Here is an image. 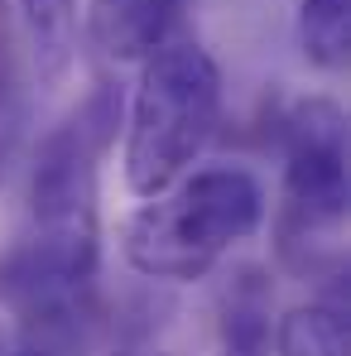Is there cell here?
<instances>
[{
	"instance_id": "9c48e42d",
	"label": "cell",
	"mask_w": 351,
	"mask_h": 356,
	"mask_svg": "<svg viewBox=\"0 0 351 356\" xmlns=\"http://www.w3.org/2000/svg\"><path fill=\"white\" fill-rule=\"evenodd\" d=\"M0 125L19 130V72H15V54H10L5 24H0Z\"/></svg>"
},
{
	"instance_id": "3957f363",
	"label": "cell",
	"mask_w": 351,
	"mask_h": 356,
	"mask_svg": "<svg viewBox=\"0 0 351 356\" xmlns=\"http://www.w3.org/2000/svg\"><path fill=\"white\" fill-rule=\"evenodd\" d=\"M351 202L347 116L332 97H303L284 116V232L293 270L342 280V222Z\"/></svg>"
},
{
	"instance_id": "30bf717a",
	"label": "cell",
	"mask_w": 351,
	"mask_h": 356,
	"mask_svg": "<svg viewBox=\"0 0 351 356\" xmlns=\"http://www.w3.org/2000/svg\"><path fill=\"white\" fill-rule=\"evenodd\" d=\"M63 337H67V332H54V327H29V337L15 347V356H67Z\"/></svg>"
},
{
	"instance_id": "7c38bea8",
	"label": "cell",
	"mask_w": 351,
	"mask_h": 356,
	"mask_svg": "<svg viewBox=\"0 0 351 356\" xmlns=\"http://www.w3.org/2000/svg\"><path fill=\"white\" fill-rule=\"evenodd\" d=\"M0 10H5V0H0Z\"/></svg>"
},
{
	"instance_id": "6da1fadb",
	"label": "cell",
	"mask_w": 351,
	"mask_h": 356,
	"mask_svg": "<svg viewBox=\"0 0 351 356\" xmlns=\"http://www.w3.org/2000/svg\"><path fill=\"white\" fill-rule=\"evenodd\" d=\"M265 222V188L245 169H197L145 197L120 227L125 265L145 280H202Z\"/></svg>"
},
{
	"instance_id": "8fae6325",
	"label": "cell",
	"mask_w": 351,
	"mask_h": 356,
	"mask_svg": "<svg viewBox=\"0 0 351 356\" xmlns=\"http://www.w3.org/2000/svg\"><path fill=\"white\" fill-rule=\"evenodd\" d=\"M15 135H19V130L0 125V178H5V169H10V149H15Z\"/></svg>"
},
{
	"instance_id": "277c9868",
	"label": "cell",
	"mask_w": 351,
	"mask_h": 356,
	"mask_svg": "<svg viewBox=\"0 0 351 356\" xmlns=\"http://www.w3.org/2000/svg\"><path fill=\"white\" fill-rule=\"evenodd\" d=\"M188 0H92L87 39L111 63H145L159 44H169Z\"/></svg>"
},
{
	"instance_id": "5b68a950",
	"label": "cell",
	"mask_w": 351,
	"mask_h": 356,
	"mask_svg": "<svg viewBox=\"0 0 351 356\" xmlns=\"http://www.w3.org/2000/svg\"><path fill=\"white\" fill-rule=\"evenodd\" d=\"M275 356H351V323L337 298L293 303L270 332Z\"/></svg>"
},
{
	"instance_id": "ba28073f",
	"label": "cell",
	"mask_w": 351,
	"mask_h": 356,
	"mask_svg": "<svg viewBox=\"0 0 351 356\" xmlns=\"http://www.w3.org/2000/svg\"><path fill=\"white\" fill-rule=\"evenodd\" d=\"M29 39H34V58L44 77H63V67L72 58V0H19Z\"/></svg>"
},
{
	"instance_id": "8992f818",
	"label": "cell",
	"mask_w": 351,
	"mask_h": 356,
	"mask_svg": "<svg viewBox=\"0 0 351 356\" xmlns=\"http://www.w3.org/2000/svg\"><path fill=\"white\" fill-rule=\"evenodd\" d=\"M222 347L227 356H270V280L236 270L222 294Z\"/></svg>"
},
{
	"instance_id": "52a82bcc",
	"label": "cell",
	"mask_w": 351,
	"mask_h": 356,
	"mask_svg": "<svg viewBox=\"0 0 351 356\" xmlns=\"http://www.w3.org/2000/svg\"><path fill=\"white\" fill-rule=\"evenodd\" d=\"M303 58L323 72H342L351 58V0H303L298 5Z\"/></svg>"
},
{
	"instance_id": "7a4b0ae2",
	"label": "cell",
	"mask_w": 351,
	"mask_h": 356,
	"mask_svg": "<svg viewBox=\"0 0 351 356\" xmlns=\"http://www.w3.org/2000/svg\"><path fill=\"white\" fill-rule=\"evenodd\" d=\"M222 125V67L193 44H159L135 87L125 130V183L135 197H154L193 169Z\"/></svg>"
}]
</instances>
